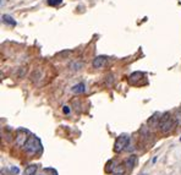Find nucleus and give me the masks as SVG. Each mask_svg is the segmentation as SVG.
<instances>
[{
    "label": "nucleus",
    "instance_id": "obj_1",
    "mask_svg": "<svg viewBox=\"0 0 181 175\" xmlns=\"http://www.w3.org/2000/svg\"><path fill=\"white\" fill-rule=\"evenodd\" d=\"M175 126H176V121L169 117L168 113H165V114L163 115V117H160V120H159V130H160L163 133L170 132L171 130H174Z\"/></svg>",
    "mask_w": 181,
    "mask_h": 175
},
{
    "label": "nucleus",
    "instance_id": "obj_2",
    "mask_svg": "<svg viewBox=\"0 0 181 175\" xmlns=\"http://www.w3.org/2000/svg\"><path fill=\"white\" fill-rule=\"evenodd\" d=\"M23 148L28 154H36L42 149V143L38 137H31V138H28V141L26 142Z\"/></svg>",
    "mask_w": 181,
    "mask_h": 175
},
{
    "label": "nucleus",
    "instance_id": "obj_3",
    "mask_svg": "<svg viewBox=\"0 0 181 175\" xmlns=\"http://www.w3.org/2000/svg\"><path fill=\"white\" fill-rule=\"evenodd\" d=\"M129 141H130V137H129L127 135H121V136H119V137L116 138V141H115V145H114V151H115L116 153L123 152V151L127 147Z\"/></svg>",
    "mask_w": 181,
    "mask_h": 175
},
{
    "label": "nucleus",
    "instance_id": "obj_4",
    "mask_svg": "<svg viewBox=\"0 0 181 175\" xmlns=\"http://www.w3.org/2000/svg\"><path fill=\"white\" fill-rule=\"evenodd\" d=\"M27 135H28V131L20 129V130L17 131V133H16V137H15V142H16V145H17V146H20V147L25 146V145H26V142L28 141Z\"/></svg>",
    "mask_w": 181,
    "mask_h": 175
},
{
    "label": "nucleus",
    "instance_id": "obj_5",
    "mask_svg": "<svg viewBox=\"0 0 181 175\" xmlns=\"http://www.w3.org/2000/svg\"><path fill=\"white\" fill-rule=\"evenodd\" d=\"M107 57H97V58L93 60V66L95 69H99V67H103L105 64H107Z\"/></svg>",
    "mask_w": 181,
    "mask_h": 175
},
{
    "label": "nucleus",
    "instance_id": "obj_6",
    "mask_svg": "<svg viewBox=\"0 0 181 175\" xmlns=\"http://www.w3.org/2000/svg\"><path fill=\"white\" fill-rule=\"evenodd\" d=\"M119 165H120V164L118 163V161H115V159L110 161V162L107 164V173H114L115 169H116Z\"/></svg>",
    "mask_w": 181,
    "mask_h": 175
},
{
    "label": "nucleus",
    "instance_id": "obj_7",
    "mask_svg": "<svg viewBox=\"0 0 181 175\" xmlns=\"http://www.w3.org/2000/svg\"><path fill=\"white\" fill-rule=\"evenodd\" d=\"M69 67H70L71 71H78V70H81V69L83 67V64H82L81 61H76V60H75V61L70 62Z\"/></svg>",
    "mask_w": 181,
    "mask_h": 175
},
{
    "label": "nucleus",
    "instance_id": "obj_8",
    "mask_svg": "<svg viewBox=\"0 0 181 175\" xmlns=\"http://www.w3.org/2000/svg\"><path fill=\"white\" fill-rule=\"evenodd\" d=\"M136 163H137V157H136V156H131V157H129V159L126 161L125 165H126L129 169H134Z\"/></svg>",
    "mask_w": 181,
    "mask_h": 175
},
{
    "label": "nucleus",
    "instance_id": "obj_9",
    "mask_svg": "<svg viewBox=\"0 0 181 175\" xmlns=\"http://www.w3.org/2000/svg\"><path fill=\"white\" fill-rule=\"evenodd\" d=\"M86 91V87H85V83H77L76 86L72 87V92L74 93H83Z\"/></svg>",
    "mask_w": 181,
    "mask_h": 175
},
{
    "label": "nucleus",
    "instance_id": "obj_10",
    "mask_svg": "<svg viewBox=\"0 0 181 175\" xmlns=\"http://www.w3.org/2000/svg\"><path fill=\"white\" fill-rule=\"evenodd\" d=\"M142 76H143V74H142V72H139V71L134 72V74L130 76V82H131V83H136L138 80H141V78H142Z\"/></svg>",
    "mask_w": 181,
    "mask_h": 175
},
{
    "label": "nucleus",
    "instance_id": "obj_11",
    "mask_svg": "<svg viewBox=\"0 0 181 175\" xmlns=\"http://www.w3.org/2000/svg\"><path fill=\"white\" fill-rule=\"evenodd\" d=\"M37 172V165H28L25 172H23V175H34V173Z\"/></svg>",
    "mask_w": 181,
    "mask_h": 175
},
{
    "label": "nucleus",
    "instance_id": "obj_12",
    "mask_svg": "<svg viewBox=\"0 0 181 175\" xmlns=\"http://www.w3.org/2000/svg\"><path fill=\"white\" fill-rule=\"evenodd\" d=\"M2 21H4L5 23L10 25V26H16V21H15L11 16H9V15H4V16H2Z\"/></svg>",
    "mask_w": 181,
    "mask_h": 175
},
{
    "label": "nucleus",
    "instance_id": "obj_13",
    "mask_svg": "<svg viewBox=\"0 0 181 175\" xmlns=\"http://www.w3.org/2000/svg\"><path fill=\"white\" fill-rule=\"evenodd\" d=\"M18 172H20V170H18L17 167H10V168H9V173H10V174H18Z\"/></svg>",
    "mask_w": 181,
    "mask_h": 175
},
{
    "label": "nucleus",
    "instance_id": "obj_14",
    "mask_svg": "<svg viewBox=\"0 0 181 175\" xmlns=\"http://www.w3.org/2000/svg\"><path fill=\"white\" fill-rule=\"evenodd\" d=\"M61 1H62V0H48V4H49V5H54V6H56V5L61 4Z\"/></svg>",
    "mask_w": 181,
    "mask_h": 175
},
{
    "label": "nucleus",
    "instance_id": "obj_15",
    "mask_svg": "<svg viewBox=\"0 0 181 175\" xmlns=\"http://www.w3.org/2000/svg\"><path fill=\"white\" fill-rule=\"evenodd\" d=\"M62 110H64V113H65V114H69V113H70L69 107H64V109H62Z\"/></svg>",
    "mask_w": 181,
    "mask_h": 175
},
{
    "label": "nucleus",
    "instance_id": "obj_16",
    "mask_svg": "<svg viewBox=\"0 0 181 175\" xmlns=\"http://www.w3.org/2000/svg\"><path fill=\"white\" fill-rule=\"evenodd\" d=\"M180 140H181V138H180Z\"/></svg>",
    "mask_w": 181,
    "mask_h": 175
}]
</instances>
